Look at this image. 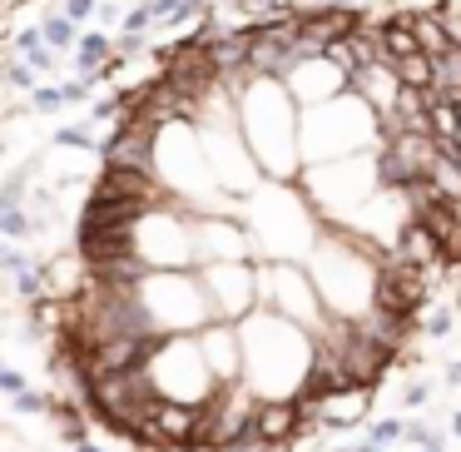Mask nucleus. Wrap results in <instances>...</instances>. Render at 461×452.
<instances>
[{
    "mask_svg": "<svg viewBox=\"0 0 461 452\" xmlns=\"http://www.w3.org/2000/svg\"><path fill=\"white\" fill-rule=\"evenodd\" d=\"M318 338L273 309H253L243 318V383L258 398H298L312 378Z\"/></svg>",
    "mask_w": 461,
    "mask_h": 452,
    "instance_id": "f257e3e1",
    "label": "nucleus"
},
{
    "mask_svg": "<svg viewBox=\"0 0 461 452\" xmlns=\"http://www.w3.org/2000/svg\"><path fill=\"white\" fill-rule=\"evenodd\" d=\"M239 130L249 140L253 160L278 184L303 180V110L283 80H253L239 95Z\"/></svg>",
    "mask_w": 461,
    "mask_h": 452,
    "instance_id": "f03ea898",
    "label": "nucleus"
},
{
    "mask_svg": "<svg viewBox=\"0 0 461 452\" xmlns=\"http://www.w3.org/2000/svg\"><path fill=\"white\" fill-rule=\"evenodd\" d=\"M239 219L249 224L258 259H298V263H308V254L318 249V234H322L318 204H312L308 194H298L293 184H278V180H263L258 189L243 199Z\"/></svg>",
    "mask_w": 461,
    "mask_h": 452,
    "instance_id": "7ed1b4c3",
    "label": "nucleus"
},
{
    "mask_svg": "<svg viewBox=\"0 0 461 452\" xmlns=\"http://www.w3.org/2000/svg\"><path fill=\"white\" fill-rule=\"evenodd\" d=\"M382 144H387L382 115L352 90L318 105V110H303V164H332L348 154L382 150Z\"/></svg>",
    "mask_w": 461,
    "mask_h": 452,
    "instance_id": "20e7f679",
    "label": "nucleus"
},
{
    "mask_svg": "<svg viewBox=\"0 0 461 452\" xmlns=\"http://www.w3.org/2000/svg\"><path fill=\"white\" fill-rule=\"evenodd\" d=\"M382 150H367V154H348V160H332V164H308L303 170V189H308V199L318 204L322 219H338L348 224L352 214L362 209V204L372 199L377 189H387L382 184Z\"/></svg>",
    "mask_w": 461,
    "mask_h": 452,
    "instance_id": "39448f33",
    "label": "nucleus"
},
{
    "mask_svg": "<svg viewBox=\"0 0 461 452\" xmlns=\"http://www.w3.org/2000/svg\"><path fill=\"white\" fill-rule=\"evenodd\" d=\"M140 299L159 333H199L219 318L199 269H149L140 283Z\"/></svg>",
    "mask_w": 461,
    "mask_h": 452,
    "instance_id": "423d86ee",
    "label": "nucleus"
},
{
    "mask_svg": "<svg viewBox=\"0 0 461 452\" xmlns=\"http://www.w3.org/2000/svg\"><path fill=\"white\" fill-rule=\"evenodd\" d=\"M258 309H273L278 318L308 328L312 338L332 323L328 303L318 293V279L298 259H258Z\"/></svg>",
    "mask_w": 461,
    "mask_h": 452,
    "instance_id": "0eeeda50",
    "label": "nucleus"
},
{
    "mask_svg": "<svg viewBox=\"0 0 461 452\" xmlns=\"http://www.w3.org/2000/svg\"><path fill=\"white\" fill-rule=\"evenodd\" d=\"M149 378H154V388H159V398L194 402V408H203V402L223 388V383L213 378L203 348H199V333H169V338H159V348H154V358H149Z\"/></svg>",
    "mask_w": 461,
    "mask_h": 452,
    "instance_id": "6e6552de",
    "label": "nucleus"
},
{
    "mask_svg": "<svg viewBox=\"0 0 461 452\" xmlns=\"http://www.w3.org/2000/svg\"><path fill=\"white\" fill-rule=\"evenodd\" d=\"M203 289L213 299V313L229 323H243L258 309V259H233V263H203Z\"/></svg>",
    "mask_w": 461,
    "mask_h": 452,
    "instance_id": "1a4fd4ad",
    "label": "nucleus"
},
{
    "mask_svg": "<svg viewBox=\"0 0 461 452\" xmlns=\"http://www.w3.org/2000/svg\"><path fill=\"white\" fill-rule=\"evenodd\" d=\"M233 259H258L249 224L239 214H194V269Z\"/></svg>",
    "mask_w": 461,
    "mask_h": 452,
    "instance_id": "9d476101",
    "label": "nucleus"
},
{
    "mask_svg": "<svg viewBox=\"0 0 461 452\" xmlns=\"http://www.w3.org/2000/svg\"><path fill=\"white\" fill-rule=\"evenodd\" d=\"M283 85H288V95L298 100V110H318V105H328V100H338V95L352 90V75L342 70L332 55H308V60H298L283 75Z\"/></svg>",
    "mask_w": 461,
    "mask_h": 452,
    "instance_id": "9b49d317",
    "label": "nucleus"
},
{
    "mask_svg": "<svg viewBox=\"0 0 461 452\" xmlns=\"http://www.w3.org/2000/svg\"><path fill=\"white\" fill-rule=\"evenodd\" d=\"M199 348H203V358H209V368L219 383L243 378V323L213 318L209 328H199Z\"/></svg>",
    "mask_w": 461,
    "mask_h": 452,
    "instance_id": "f8f14e48",
    "label": "nucleus"
},
{
    "mask_svg": "<svg viewBox=\"0 0 461 452\" xmlns=\"http://www.w3.org/2000/svg\"><path fill=\"white\" fill-rule=\"evenodd\" d=\"M308 432V418H303L298 398H263L258 408V442H273V447H288Z\"/></svg>",
    "mask_w": 461,
    "mask_h": 452,
    "instance_id": "ddd939ff",
    "label": "nucleus"
},
{
    "mask_svg": "<svg viewBox=\"0 0 461 452\" xmlns=\"http://www.w3.org/2000/svg\"><path fill=\"white\" fill-rule=\"evenodd\" d=\"M352 95H362V100L372 105V110L387 120L392 110H397V95H402V75H397V65H387V60H377V65H367V70H357L352 75Z\"/></svg>",
    "mask_w": 461,
    "mask_h": 452,
    "instance_id": "4468645a",
    "label": "nucleus"
},
{
    "mask_svg": "<svg viewBox=\"0 0 461 452\" xmlns=\"http://www.w3.org/2000/svg\"><path fill=\"white\" fill-rule=\"evenodd\" d=\"M114 55H120V45H114L104 31H85L80 45H75V75H95V80H100V70L114 60Z\"/></svg>",
    "mask_w": 461,
    "mask_h": 452,
    "instance_id": "2eb2a0df",
    "label": "nucleus"
},
{
    "mask_svg": "<svg viewBox=\"0 0 461 452\" xmlns=\"http://www.w3.org/2000/svg\"><path fill=\"white\" fill-rule=\"evenodd\" d=\"M15 60H25V65H35V70H55V45L45 41V31L41 25H31V31H21L15 35Z\"/></svg>",
    "mask_w": 461,
    "mask_h": 452,
    "instance_id": "dca6fc26",
    "label": "nucleus"
},
{
    "mask_svg": "<svg viewBox=\"0 0 461 452\" xmlns=\"http://www.w3.org/2000/svg\"><path fill=\"white\" fill-rule=\"evenodd\" d=\"M427 90H431V100H451V105H461V51L441 55V60H437V80H431Z\"/></svg>",
    "mask_w": 461,
    "mask_h": 452,
    "instance_id": "f3484780",
    "label": "nucleus"
},
{
    "mask_svg": "<svg viewBox=\"0 0 461 452\" xmlns=\"http://www.w3.org/2000/svg\"><path fill=\"white\" fill-rule=\"evenodd\" d=\"M411 25H417V41H421V51L427 55H451L456 45H451V35H447V25H441V11H431V15H411Z\"/></svg>",
    "mask_w": 461,
    "mask_h": 452,
    "instance_id": "a211bd4d",
    "label": "nucleus"
},
{
    "mask_svg": "<svg viewBox=\"0 0 461 452\" xmlns=\"http://www.w3.org/2000/svg\"><path fill=\"white\" fill-rule=\"evenodd\" d=\"M41 31H45V41L55 45V51H70V45H80V35H75V21L70 15H41Z\"/></svg>",
    "mask_w": 461,
    "mask_h": 452,
    "instance_id": "6ab92c4d",
    "label": "nucleus"
},
{
    "mask_svg": "<svg viewBox=\"0 0 461 452\" xmlns=\"http://www.w3.org/2000/svg\"><path fill=\"white\" fill-rule=\"evenodd\" d=\"M431 184L441 189V199H456V194H461V164H456V154H441L437 170H431Z\"/></svg>",
    "mask_w": 461,
    "mask_h": 452,
    "instance_id": "aec40b11",
    "label": "nucleus"
},
{
    "mask_svg": "<svg viewBox=\"0 0 461 452\" xmlns=\"http://www.w3.org/2000/svg\"><path fill=\"white\" fill-rule=\"evenodd\" d=\"M21 418H50V408H55V392H41V388H25L21 398L11 402Z\"/></svg>",
    "mask_w": 461,
    "mask_h": 452,
    "instance_id": "412c9836",
    "label": "nucleus"
},
{
    "mask_svg": "<svg viewBox=\"0 0 461 452\" xmlns=\"http://www.w3.org/2000/svg\"><path fill=\"white\" fill-rule=\"evenodd\" d=\"M0 234H5V239H15V244L31 239V234H35V219L25 214V204H21V209H0Z\"/></svg>",
    "mask_w": 461,
    "mask_h": 452,
    "instance_id": "4be33fe9",
    "label": "nucleus"
},
{
    "mask_svg": "<svg viewBox=\"0 0 461 452\" xmlns=\"http://www.w3.org/2000/svg\"><path fill=\"white\" fill-rule=\"evenodd\" d=\"M25 184H31V170H11L5 174V184H0V209H21V199H25Z\"/></svg>",
    "mask_w": 461,
    "mask_h": 452,
    "instance_id": "5701e85b",
    "label": "nucleus"
},
{
    "mask_svg": "<svg viewBox=\"0 0 461 452\" xmlns=\"http://www.w3.org/2000/svg\"><path fill=\"white\" fill-rule=\"evenodd\" d=\"M5 85H11L15 95H35V90H41V85H35V65L11 60V65H5Z\"/></svg>",
    "mask_w": 461,
    "mask_h": 452,
    "instance_id": "b1692460",
    "label": "nucleus"
},
{
    "mask_svg": "<svg viewBox=\"0 0 461 452\" xmlns=\"http://www.w3.org/2000/svg\"><path fill=\"white\" fill-rule=\"evenodd\" d=\"M55 144H60V150H100V144H95V134L85 130H75V125H65V130H55Z\"/></svg>",
    "mask_w": 461,
    "mask_h": 452,
    "instance_id": "393cba45",
    "label": "nucleus"
},
{
    "mask_svg": "<svg viewBox=\"0 0 461 452\" xmlns=\"http://www.w3.org/2000/svg\"><path fill=\"white\" fill-rule=\"evenodd\" d=\"M372 442H382V447H392V442H407V422H402V418L372 422Z\"/></svg>",
    "mask_w": 461,
    "mask_h": 452,
    "instance_id": "a878e982",
    "label": "nucleus"
},
{
    "mask_svg": "<svg viewBox=\"0 0 461 452\" xmlns=\"http://www.w3.org/2000/svg\"><path fill=\"white\" fill-rule=\"evenodd\" d=\"M451 328H456V313H451V309H437V313H431V318H427V323H421V333H427V338H431V343H441V338H451Z\"/></svg>",
    "mask_w": 461,
    "mask_h": 452,
    "instance_id": "bb28decb",
    "label": "nucleus"
},
{
    "mask_svg": "<svg viewBox=\"0 0 461 452\" xmlns=\"http://www.w3.org/2000/svg\"><path fill=\"white\" fill-rule=\"evenodd\" d=\"M60 105H65V90H60V85H41V90L31 95V110H35V115H50V110H60Z\"/></svg>",
    "mask_w": 461,
    "mask_h": 452,
    "instance_id": "cd10ccee",
    "label": "nucleus"
},
{
    "mask_svg": "<svg viewBox=\"0 0 461 452\" xmlns=\"http://www.w3.org/2000/svg\"><path fill=\"white\" fill-rule=\"evenodd\" d=\"M60 90H65V105H80V100H90V90H95V75H75V80H65Z\"/></svg>",
    "mask_w": 461,
    "mask_h": 452,
    "instance_id": "c85d7f7f",
    "label": "nucleus"
},
{
    "mask_svg": "<svg viewBox=\"0 0 461 452\" xmlns=\"http://www.w3.org/2000/svg\"><path fill=\"white\" fill-rule=\"evenodd\" d=\"M447 0H392V15H431L441 11Z\"/></svg>",
    "mask_w": 461,
    "mask_h": 452,
    "instance_id": "c756f323",
    "label": "nucleus"
},
{
    "mask_svg": "<svg viewBox=\"0 0 461 452\" xmlns=\"http://www.w3.org/2000/svg\"><path fill=\"white\" fill-rule=\"evenodd\" d=\"M65 15H70L75 25H85L90 15H100V0H65Z\"/></svg>",
    "mask_w": 461,
    "mask_h": 452,
    "instance_id": "7c9ffc66",
    "label": "nucleus"
},
{
    "mask_svg": "<svg viewBox=\"0 0 461 452\" xmlns=\"http://www.w3.org/2000/svg\"><path fill=\"white\" fill-rule=\"evenodd\" d=\"M427 398H431V383H421V378H411L407 392H402V402H407V408H427Z\"/></svg>",
    "mask_w": 461,
    "mask_h": 452,
    "instance_id": "2f4dec72",
    "label": "nucleus"
},
{
    "mask_svg": "<svg viewBox=\"0 0 461 452\" xmlns=\"http://www.w3.org/2000/svg\"><path fill=\"white\" fill-rule=\"evenodd\" d=\"M441 25H447L451 45L461 51V5H441Z\"/></svg>",
    "mask_w": 461,
    "mask_h": 452,
    "instance_id": "473e14b6",
    "label": "nucleus"
},
{
    "mask_svg": "<svg viewBox=\"0 0 461 452\" xmlns=\"http://www.w3.org/2000/svg\"><path fill=\"white\" fill-rule=\"evenodd\" d=\"M0 388L11 392V398H21V392L31 388V383H25V373H21V368H5V373H0Z\"/></svg>",
    "mask_w": 461,
    "mask_h": 452,
    "instance_id": "72a5a7b5",
    "label": "nucleus"
},
{
    "mask_svg": "<svg viewBox=\"0 0 461 452\" xmlns=\"http://www.w3.org/2000/svg\"><path fill=\"white\" fill-rule=\"evenodd\" d=\"M140 5L154 15V21H169V15L179 11V0H140Z\"/></svg>",
    "mask_w": 461,
    "mask_h": 452,
    "instance_id": "f704fd0d",
    "label": "nucleus"
},
{
    "mask_svg": "<svg viewBox=\"0 0 461 452\" xmlns=\"http://www.w3.org/2000/svg\"><path fill=\"white\" fill-rule=\"evenodd\" d=\"M149 21H154V15L140 5V11H130V15H124V31H140V35H144V31H149Z\"/></svg>",
    "mask_w": 461,
    "mask_h": 452,
    "instance_id": "c9c22d12",
    "label": "nucleus"
},
{
    "mask_svg": "<svg viewBox=\"0 0 461 452\" xmlns=\"http://www.w3.org/2000/svg\"><path fill=\"white\" fill-rule=\"evenodd\" d=\"M431 438H437V432H431L427 422H407V442H417V447H427Z\"/></svg>",
    "mask_w": 461,
    "mask_h": 452,
    "instance_id": "e433bc0d",
    "label": "nucleus"
},
{
    "mask_svg": "<svg viewBox=\"0 0 461 452\" xmlns=\"http://www.w3.org/2000/svg\"><path fill=\"white\" fill-rule=\"evenodd\" d=\"M352 452H387V447H382V442H372V438H367V442H362V447H352Z\"/></svg>",
    "mask_w": 461,
    "mask_h": 452,
    "instance_id": "4c0bfd02",
    "label": "nucleus"
},
{
    "mask_svg": "<svg viewBox=\"0 0 461 452\" xmlns=\"http://www.w3.org/2000/svg\"><path fill=\"white\" fill-rule=\"evenodd\" d=\"M75 452H100V447H95V442L85 438V442H75Z\"/></svg>",
    "mask_w": 461,
    "mask_h": 452,
    "instance_id": "58836bf2",
    "label": "nucleus"
},
{
    "mask_svg": "<svg viewBox=\"0 0 461 452\" xmlns=\"http://www.w3.org/2000/svg\"><path fill=\"white\" fill-rule=\"evenodd\" d=\"M451 432H456V438H461V408L451 412Z\"/></svg>",
    "mask_w": 461,
    "mask_h": 452,
    "instance_id": "ea45409f",
    "label": "nucleus"
},
{
    "mask_svg": "<svg viewBox=\"0 0 461 452\" xmlns=\"http://www.w3.org/2000/svg\"><path fill=\"white\" fill-rule=\"evenodd\" d=\"M421 452H441V438H431V442H427V447H421Z\"/></svg>",
    "mask_w": 461,
    "mask_h": 452,
    "instance_id": "a19ab883",
    "label": "nucleus"
},
{
    "mask_svg": "<svg viewBox=\"0 0 461 452\" xmlns=\"http://www.w3.org/2000/svg\"><path fill=\"white\" fill-rule=\"evenodd\" d=\"M249 452H278V447H273V442H258V447H249Z\"/></svg>",
    "mask_w": 461,
    "mask_h": 452,
    "instance_id": "79ce46f5",
    "label": "nucleus"
},
{
    "mask_svg": "<svg viewBox=\"0 0 461 452\" xmlns=\"http://www.w3.org/2000/svg\"><path fill=\"white\" fill-rule=\"evenodd\" d=\"M21 5H25V0H5V11H21Z\"/></svg>",
    "mask_w": 461,
    "mask_h": 452,
    "instance_id": "37998d69",
    "label": "nucleus"
},
{
    "mask_svg": "<svg viewBox=\"0 0 461 452\" xmlns=\"http://www.w3.org/2000/svg\"><path fill=\"white\" fill-rule=\"evenodd\" d=\"M332 452H352V447H332Z\"/></svg>",
    "mask_w": 461,
    "mask_h": 452,
    "instance_id": "c03bdc74",
    "label": "nucleus"
}]
</instances>
